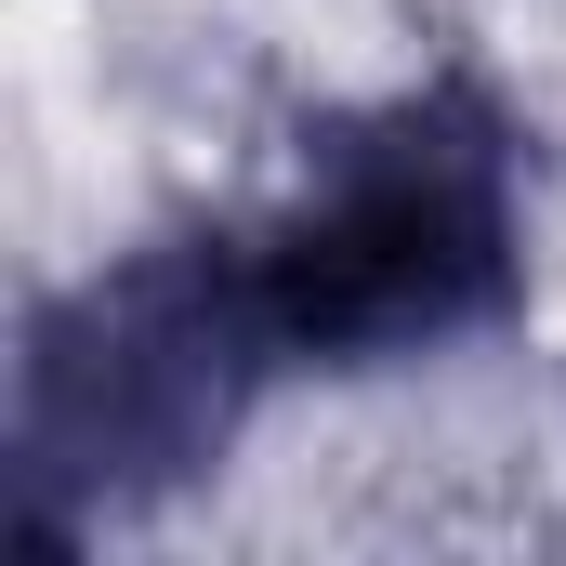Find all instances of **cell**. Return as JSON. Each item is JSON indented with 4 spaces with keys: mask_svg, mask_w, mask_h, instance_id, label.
I'll return each instance as SVG.
<instances>
[{
    "mask_svg": "<svg viewBox=\"0 0 566 566\" xmlns=\"http://www.w3.org/2000/svg\"><path fill=\"white\" fill-rule=\"evenodd\" d=\"M290 396L238 211H171L133 251L27 290L0 369V501L27 554H93L198 501Z\"/></svg>",
    "mask_w": 566,
    "mask_h": 566,
    "instance_id": "obj_2",
    "label": "cell"
},
{
    "mask_svg": "<svg viewBox=\"0 0 566 566\" xmlns=\"http://www.w3.org/2000/svg\"><path fill=\"white\" fill-rule=\"evenodd\" d=\"M251 290L290 382H396L527 329L541 290V133L474 66L434 53L290 145V171L238 211Z\"/></svg>",
    "mask_w": 566,
    "mask_h": 566,
    "instance_id": "obj_1",
    "label": "cell"
}]
</instances>
